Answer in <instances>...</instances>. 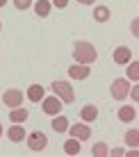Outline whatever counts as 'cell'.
Here are the masks:
<instances>
[{
	"label": "cell",
	"instance_id": "6da1fadb",
	"mask_svg": "<svg viewBox=\"0 0 139 157\" xmlns=\"http://www.w3.org/2000/svg\"><path fill=\"white\" fill-rule=\"evenodd\" d=\"M73 57H75L78 64H94L96 57H98V52H96L94 43H89V41H78L75 48H73Z\"/></svg>",
	"mask_w": 139,
	"mask_h": 157
},
{
	"label": "cell",
	"instance_id": "7a4b0ae2",
	"mask_svg": "<svg viewBox=\"0 0 139 157\" xmlns=\"http://www.w3.org/2000/svg\"><path fill=\"white\" fill-rule=\"evenodd\" d=\"M52 91H55V96L62 102H73V100H75V91H73V86L68 84V82L55 80V82H52Z\"/></svg>",
	"mask_w": 139,
	"mask_h": 157
},
{
	"label": "cell",
	"instance_id": "3957f363",
	"mask_svg": "<svg viewBox=\"0 0 139 157\" xmlns=\"http://www.w3.org/2000/svg\"><path fill=\"white\" fill-rule=\"evenodd\" d=\"M112 98H116V100H123L125 96H128V91H130V82L123 78H119V80H114L112 82Z\"/></svg>",
	"mask_w": 139,
	"mask_h": 157
},
{
	"label": "cell",
	"instance_id": "277c9868",
	"mask_svg": "<svg viewBox=\"0 0 139 157\" xmlns=\"http://www.w3.org/2000/svg\"><path fill=\"white\" fill-rule=\"evenodd\" d=\"M28 146L34 150V153H39V150H44L46 146H48V137H46L44 132H39V130H37V132L28 134Z\"/></svg>",
	"mask_w": 139,
	"mask_h": 157
},
{
	"label": "cell",
	"instance_id": "5b68a950",
	"mask_svg": "<svg viewBox=\"0 0 139 157\" xmlns=\"http://www.w3.org/2000/svg\"><path fill=\"white\" fill-rule=\"evenodd\" d=\"M41 107H44L46 114L55 116V114L62 112V100L57 98V96H48V98H41Z\"/></svg>",
	"mask_w": 139,
	"mask_h": 157
},
{
	"label": "cell",
	"instance_id": "8992f818",
	"mask_svg": "<svg viewBox=\"0 0 139 157\" xmlns=\"http://www.w3.org/2000/svg\"><path fill=\"white\" fill-rule=\"evenodd\" d=\"M71 132V137H75L78 141H87L91 137V128H87V123H75V125H68L66 128Z\"/></svg>",
	"mask_w": 139,
	"mask_h": 157
},
{
	"label": "cell",
	"instance_id": "52a82bcc",
	"mask_svg": "<svg viewBox=\"0 0 139 157\" xmlns=\"http://www.w3.org/2000/svg\"><path fill=\"white\" fill-rule=\"evenodd\" d=\"M2 102L7 107H21L23 105V94H21L18 89H9L2 94Z\"/></svg>",
	"mask_w": 139,
	"mask_h": 157
},
{
	"label": "cell",
	"instance_id": "ba28073f",
	"mask_svg": "<svg viewBox=\"0 0 139 157\" xmlns=\"http://www.w3.org/2000/svg\"><path fill=\"white\" fill-rule=\"evenodd\" d=\"M89 64H73L71 68H68V75H71L73 80H87L89 78Z\"/></svg>",
	"mask_w": 139,
	"mask_h": 157
},
{
	"label": "cell",
	"instance_id": "9c48e42d",
	"mask_svg": "<svg viewBox=\"0 0 139 157\" xmlns=\"http://www.w3.org/2000/svg\"><path fill=\"white\" fill-rule=\"evenodd\" d=\"M130 57H132V50L128 46H119L114 50V62L116 64H130Z\"/></svg>",
	"mask_w": 139,
	"mask_h": 157
},
{
	"label": "cell",
	"instance_id": "30bf717a",
	"mask_svg": "<svg viewBox=\"0 0 139 157\" xmlns=\"http://www.w3.org/2000/svg\"><path fill=\"white\" fill-rule=\"evenodd\" d=\"M135 116H137V109H135V107H130V105L119 107V121L130 123V121H135Z\"/></svg>",
	"mask_w": 139,
	"mask_h": 157
},
{
	"label": "cell",
	"instance_id": "8fae6325",
	"mask_svg": "<svg viewBox=\"0 0 139 157\" xmlns=\"http://www.w3.org/2000/svg\"><path fill=\"white\" fill-rule=\"evenodd\" d=\"M7 137H9V141L18 144V141H23V139H25V130L21 128V123H14V128H9Z\"/></svg>",
	"mask_w": 139,
	"mask_h": 157
},
{
	"label": "cell",
	"instance_id": "7c38bea8",
	"mask_svg": "<svg viewBox=\"0 0 139 157\" xmlns=\"http://www.w3.org/2000/svg\"><path fill=\"white\" fill-rule=\"evenodd\" d=\"M80 116H82L84 123H91V121H96V116H98V109H96L94 105H84L82 109H80Z\"/></svg>",
	"mask_w": 139,
	"mask_h": 157
},
{
	"label": "cell",
	"instance_id": "4fadbf2b",
	"mask_svg": "<svg viewBox=\"0 0 139 157\" xmlns=\"http://www.w3.org/2000/svg\"><path fill=\"white\" fill-rule=\"evenodd\" d=\"M25 118H28V109H23V107H14L9 112V121L12 123H23Z\"/></svg>",
	"mask_w": 139,
	"mask_h": 157
},
{
	"label": "cell",
	"instance_id": "5bb4252c",
	"mask_svg": "<svg viewBox=\"0 0 139 157\" xmlns=\"http://www.w3.org/2000/svg\"><path fill=\"white\" fill-rule=\"evenodd\" d=\"M68 128V118L62 116V114H55V118H52V130L55 132H66Z\"/></svg>",
	"mask_w": 139,
	"mask_h": 157
},
{
	"label": "cell",
	"instance_id": "9a60e30c",
	"mask_svg": "<svg viewBox=\"0 0 139 157\" xmlns=\"http://www.w3.org/2000/svg\"><path fill=\"white\" fill-rule=\"evenodd\" d=\"M28 98L32 102H39L41 98H44V86H41V84H32L28 89Z\"/></svg>",
	"mask_w": 139,
	"mask_h": 157
},
{
	"label": "cell",
	"instance_id": "2e32d148",
	"mask_svg": "<svg viewBox=\"0 0 139 157\" xmlns=\"http://www.w3.org/2000/svg\"><path fill=\"white\" fill-rule=\"evenodd\" d=\"M50 0H39V2L34 5V12H37V16H41V18H44V16H48L50 14Z\"/></svg>",
	"mask_w": 139,
	"mask_h": 157
},
{
	"label": "cell",
	"instance_id": "e0dca14e",
	"mask_svg": "<svg viewBox=\"0 0 139 157\" xmlns=\"http://www.w3.org/2000/svg\"><path fill=\"white\" fill-rule=\"evenodd\" d=\"M64 150H66V155H78L80 153V141L75 137H71L66 144H64Z\"/></svg>",
	"mask_w": 139,
	"mask_h": 157
},
{
	"label": "cell",
	"instance_id": "ac0fdd59",
	"mask_svg": "<svg viewBox=\"0 0 139 157\" xmlns=\"http://www.w3.org/2000/svg\"><path fill=\"white\" fill-rule=\"evenodd\" d=\"M91 155H94V157H107V155H110L107 144H103V141L94 144V146H91Z\"/></svg>",
	"mask_w": 139,
	"mask_h": 157
},
{
	"label": "cell",
	"instance_id": "d6986e66",
	"mask_svg": "<svg viewBox=\"0 0 139 157\" xmlns=\"http://www.w3.org/2000/svg\"><path fill=\"white\" fill-rule=\"evenodd\" d=\"M94 18L98 21V23L110 21V9H107V7H96V9H94Z\"/></svg>",
	"mask_w": 139,
	"mask_h": 157
},
{
	"label": "cell",
	"instance_id": "ffe728a7",
	"mask_svg": "<svg viewBox=\"0 0 139 157\" xmlns=\"http://www.w3.org/2000/svg\"><path fill=\"white\" fill-rule=\"evenodd\" d=\"M125 144L132 146V148L139 146V130H128V132H125Z\"/></svg>",
	"mask_w": 139,
	"mask_h": 157
},
{
	"label": "cell",
	"instance_id": "44dd1931",
	"mask_svg": "<svg viewBox=\"0 0 139 157\" xmlns=\"http://www.w3.org/2000/svg\"><path fill=\"white\" fill-rule=\"evenodd\" d=\"M128 78H130L132 82H137V78H139V64L137 62L130 64V68H128Z\"/></svg>",
	"mask_w": 139,
	"mask_h": 157
},
{
	"label": "cell",
	"instance_id": "7402d4cb",
	"mask_svg": "<svg viewBox=\"0 0 139 157\" xmlns=\"http://www.w3.org/2000/svg\"><path fill=\"white\" fill-rule=\"evenodd\" d=\"M14 5H16V9H28L32 5V0H14Z\"/></svg>",
	"mask_w": 139,
	"mask_h": 157
},
{
	"label": "cell",
	"instance_id": "603a6c76",
	"mask_svg": "<svg viewBox=\"0 0 139 157\" xmlns=\"http://www.w3.org/2000/svg\"><path fill=\"white\" fill-rule=\"evenodd\" d=\"M50 5H55V7H60V9H64V7H66V5H68V0H52Z\"/></svg>",
	"mask_w": 139,
	"mask_h": 157
},
{
	"label": "cell",
	"instance_id": "cb8c5ba5",
	"mask_svg": "<svg viewBox=\"0 0 139 157\" xmlns=\"http://www.w3.org/2000/svg\"><path fill=\"white\" fill-rule=\"evenodd\" d=\"M128 94L132 96V100H139V86H132V89L128 91Z\"/></svg>",
	"mask_w": 139,
	"mask_h": 157
},
{
	"label": "cell",
	"instance_id": "d4e9b609",
	"mask_svg": "<svg viewBox=\"0 0 139 157\" xmlns=\"http://www.w3.org/2000/svg\"><path fill=\"white\" fill-rule=\"evenodd\" d=\"M112 155H114V157H121V155H125V153H123L121 148H114V150H112Z\"/></svg>",
	"mask_w": 139,
	"mask_h": 157
},
{
	"label": "cell",
	"instance_id": "484cf974",
	"mask_svg": "<svg viewBox=\"0 0 139 157\" xmlns=\"http://www.w3.org/2000/svg\"><path fill=\"white\" fill-rule=\"evenodd\" d=\"M78 2H82V5H91L94 0H78Z\"/></svg>",
	"mask_w": 139,
	"mask_h": 157
},
{
	"label": "cell",
	"instance_id": "4316f807",
	"mask_svg": "<svg viewBox=\"0 0 139 157\" xmlns=\"http://www.w3.org/2000/svg\"><path fill=\"white\" fill-rule=\"evenodd\" d=\"M5 2H7V0H0V7H5Z\"/></svg>",
	"mask_w": 139,
	"mask_h": 157
},
{
	"label": "cell",
	"instance_id": "83f0119b",
	"mask_svg": "<svg viewBox=\"0 0 139 157\" xmlns=\"http://www.w3.org/2000/svg\"><path fill=\"white\" fill-rule=\"evenodd\" d=\"M0 134H2V125H0Z\"/></svg>",
	"mask_w": 139,
	"mask_h": 157
},
{
	"label": "cell",
	"instance_id": "f1b7e54d",
	"mask_svg": "<svg viewBox=\"0 0 139 157\" xmlns=\"http://www.w3.org/2000/svg\"><path fill=\"white\" fill-rule=\"evenodd\" d=\"M0 30H2V23H0Z\"/></svg>",
	"mask_w": 139,
	"mask_h": 157
}]
</instances>
